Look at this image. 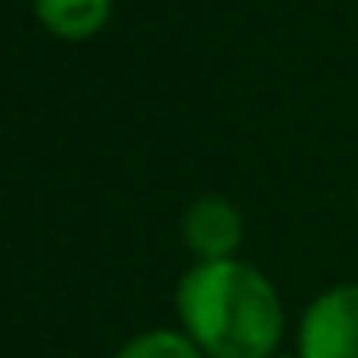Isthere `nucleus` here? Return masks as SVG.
Segmentation results:
<instances>
[{
    "mask_svg": "<svg viewBox=\"0 0 358 358\" xmlns=\"http://www.w3.org/2000/svg\"><path fill=\"white\" fill-rule=\"evenodd\" d=\"M178 327L208 358H270L285 343V301L247 258L193 262L173 289Z\"/></svg>",
    "mask_w": 358,
    "mask_h": 358,
    "instance_id": "nucleus-1",
    "label": "nucleus"
},
{
    "mask_svg": "<svg viewBox=\"0 0 358 358\" xmlns=\"http://www.w3.org/2000/svg\"><path fill=\"white\" fill-rule=\"evenodd\" d=\"M293 350L301 358H358V281H339L304 304Z\"/></svg>",
    "mask_w": 358,
    "mask_h": 358,
    "instance_id": "nucleus-2",
    "label": "nucleus"
},
{
    "mask_svg": "<svg viewBox=\"0 0 358 358\" xmlns=\"http://www.w3.org/2000/svg\"><path fill=\"white\" fill-rule=\"evenodd\" d=\"M247 239V220L235 201L220 193H204L185 204L181 212V243L193 255V262H216L235 258Z\"/></svg>",
    "mask_w": 358,
    "mask_h": 358,
    "instance_id": "nucleus-3",
    "label": "nucleus"
},
{
    "mask_svg": "<svg viewBox=\"0 0 358 358\" xmlns=\"http://www.w3.org/2000/svg\"><path fill=\"white\" fill-rule=\"evenodd\" d=\"M116 0H31V12L47 35L62 43H89L108 27Z\"/></svg>",
    "mask_w": 358,
    "mask_h": 358,
    "instance_id": "nucleus-4",
    "label": "nucleus"
},
{
    "mask_svg": "<svg viewBox=\"0 0 358 358\" xmlns=\"http://www.w3.org/2000/svg\"><path fill=\"white\" fill-rule=\"evenodd\" d=\"M112 358H208L181 327H147L116 347Z\"/></svg>",
    "mask_w": 358,
    "mask_h": 358,
    "instance_id": "nucleus-5",
    "label": "nucleus"
},
{
    "mask_svg": "<svg viewBox=\"0 0 358 358\" xmlns=\"http://www.w3.org/2000/svg\"><path fill=\"white\" fill-rule=\"evenodd\" d=\"M270 358H301V355H296V350H273Z\"/></svg>",
    "mask_w": 358,
    "mask_h": 358,
    "instance_id": "nucleus-6",
    "label": "nucleus"
},
{
    "mask_svg": "<svg viewBox=\"0 0 358 358\" xmlns=\"http://www.w3.org/2000/svg\"><path fill=\"white\" fill-rule=\"evenodd\" d=\"M355 220H358V193H355Z\"/></svg>",
    "mask_w": 358,
    "mask_h": 358,
    "instance_id": "nucleus-7",
    "label": "nucleus"
},
{
    "mask_svg": "<svg viewBox=\"0 0 358 358\" xmlns=\"http://www.w3.org/2000/svg\"><path fill=\"white\" fill-rule=\"evenodd\" d=\"M66 358H81V355H66Z\"/></svg>",
    "mask_w": 358,
    "mask_h": 358,
    "instance_id": "nucleus-8",
    "label": "nucleus"
}]
</instances>
